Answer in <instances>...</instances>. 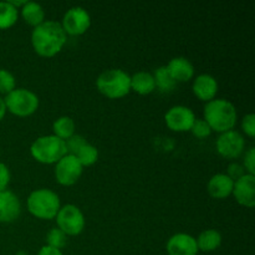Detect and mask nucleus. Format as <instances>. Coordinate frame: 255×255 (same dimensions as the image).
Returning a JSON list of instances; mask_svg holds the SVG:
<instances>
[{
  "mask_svg": "<svg viewBox=\"0 0 255 255\" xmlns=\"http://www.w3.org/2000/svg\"><path fill=\"white\" fill-rule=\"evenodd\" d=\"M31 44L40 56L52 57L59 54L66 44V34L60 22L45 20L32 30Z\"/></svg>",
  "mask_w": 255,
  "mask_h": 255,
  "instance_id": "obj_1",
  "label": "nucleus"
},
{
  "mask_svg": "<svg viewBox=\"0 0 255 255\" xmlns=\"http://www.w3.org/2000/svg\"><path fill=\"white\" fill-rule=\"evenodd\" d=\"M204 120L212 131L223 132L231 131L237 124V109L231 101L224 99L212 100L204 106Z\"/></svg>",
  "mask_w": 255,
  "mask_h": 255,
  "instance_id": "obj_2",
  "label": "nucleus"
},
{
  "mask_svg": "<svg viewBox=\"0 0 255 255\" xmlns=\"http://www.w3.org/2000/svg\"><path fill=\"white\" fill-rule=\"evenodd\" d=\"M96 86L109 99H121L131 91V76L121 69L106 70L97 77Z\"/></svg>",
  "mask_w": 255,
  "mask_h": 255,
  "instance_id": "obj_3",
  "label": "nucleus"
},
{
  "mask_svg": "<svg viewBox=\"0 0 255 255\" xmlns=\"http://www.w3.org/2000/svg\"><path fill=\"white\" fill-rule=\"evenodd\" d=\"M30 153L40 163H57L65 154H67L66 144L59 137L47 134V136L39 137L32 142Z\"/></svg>",
  "mask_w": 255,
  "mask_h": 255,
  "instance_id": "obj_4",
  "label": "nucleus"
},
{
  "mask_svg": "<svg viewBox=\"0 0 255 255\" xmlns=\"http://www.w3.org/2000/svg\"><path fill=\"white\" fill-rule=\"evenodd\" d=\"M27 209L39 219H52L61 208L60 198L51 189L41 188L31 192L26 201Z\"/></svg>",
  "mask_w": 255,
  "mask_h": 255,
  "instance_id": "obj_5",
  "label": "nucleus"
},
{
  "mask_svg": "<svg viewBox=\"0 0 255 255\" xmlns=\"http://www.w3.org/2000/svg\"><path fill=\"white\" fill-rule=\"evenodd\" d=\"M9 112L19 117H26L34 114L39 107V97L26 89H15L4 99Z\"/></svg>",
  "mask_w": 255,
  "mask_h": 255,
  "instance_id": "obj_6",
  "label": "nucleus"
},
{
  "mask_svg": "<svg viewBox=\"0 0 255 255\" xmlns=\"http://www.w3.org/2000/svg\"><path fill=\"white\" fill-rule=\"evenodd\" d=\"M57 228L66 236H79L85 228V217L79 207L66 204L61 207L56 214Z\"/></svg>",
  "mask_w": 255,
  "mask_h": 255,
  "instance_id": "obj_7",
  "label": "nucleus"
},
{
  "mask_svg": "<svg viewBox=\"0 0 255 255\" xmlns=\"http://www.w3.org/2000/svg\"><path fill=\"white\" fill-rule=\"evenodd\" d=\"M60 24H61L65 34L82 35L89 30L90 25H91V17L84 7L72 6L65 12Z\"/></svg>",
  "mask_w": 255,
  "mask_h": 255,
  "instance_id": "obj_8",
  "label": "nucleus"
},
{
  "mask_svg": "<svg viewBox=\"0 0 255 255\" xmlns=\"http://www.w3.org/2000/svg\"><path fill=\"white\" fill-rule=\"evenodd\" d=\"M216 147L217 151L222 157L234 159L238 158L243 153L246 141H244L243 136L238 131L231 129V131L223 132V133L219 134L216 141Z\"/></svg>",
  "mask_w": 255,
  "mask_h": 255,
  "instance_id": "obj_9",
  "label": "nucleus"
},
{
  "mask_svg": "<svg viewBox=\"0 0 255 255\" xmlns=\"http://www.w3.org/2000/svg\"><path fill=\"white\" fill-rule=\"evenodd\" d=\"M81 163L72 154H65L56 163L55 167V177L56 181L62 186H72L79 181L82 174Z\"/></svg>",
  "mask_w": 255,
  "mask_h": 255,
  "instance_id": "obj_10",
  "label": "nucleus"
},
{
  "mask_svg": "<svg viewBox=\"0 0 255 255\" xmlns=\"http://www.w3.org/2000/svg\"><path fill=\"white\" fill-rule=\"evenodd\" d=\"M166 125L169 129L176 132L191 131L196 116L189 107L173 106L166 112Z\"/></svg>",
  "mask_w": 255,
  "mask_h": 255,
  "instance_id": "obj_11",
  "label": "nucleus"
},
{
  "mask_svg": "<svg viewBox=\"0 0 255 255\" xmlns=\"http://www.w3.org/2000/svg\"><path fill=\"white\" fill-rule=\"evenodd\" d=\"M232 193L239 204L247 208H253L255 207V176L244 174L242 178L234 182Z\"/></svg>",
  "mask_w": 255,
  "mask_h": 255,
  "instance_id": "obj_12",
  "label": "nucleus"
},
{
  "mask_svg": "<svg viewBox=\"0 0 255 255\" xmlns=\"http://www.w3.org/2000/svg\"><path fill=\"white\" fill-rule=\"evenodd\" d=\"M166 249L168 255H197L196 238L186 233H177L167 241Z\"/></svg>",
  "mask_w": 255,
  "mask_h": 255,
  "instance_id": "obj_13",
  "label": "nucleus"
},
{
  "mask_svg": "<svg viewBox=\"0 0 255 255\" xmlns=\"http://www.w3.org/2000/svg\"><path fill=\"white\" fill-rule=\"evenodd\" d=\"M20 213L21 203L16 194L7 189L0 192V222L11 223L19 218Z\"/></svg>",
  "mask_w": 255,
  "mask_h": 255,
  "instance_id": "obj_14",
  "label": "nucleus"
},
{
  "mask_svg": "<svg viewBox=\"0 0 255 255\" xmlns=\"http://www.w3.org/2000/svg\"><path fill=\"white\" fill-rule=\"evenodd\" d=\"M193 92L199 100L209 102L214 100L218 92V82L216 77L209 74H202L193 82Z\"/></svg>",
  "mask_w": 255,
  "mask_h": 255,
  "instance_id": "obj_15",
  "label": "nucleus"
},
{
  "mask_svg": "<svg viewBox=\"0 0 255 255\" xmlns=\"http://www.w3.org/2000/svg\"><path fill=\"white\" fill-rule=\"evenodd\" d=\"M166 67L176 82L189 81L194 75L193 65L186 57H173Z\"/></svg>",
  "mask_w": 255,
  "mask_h": 255,
  "instance_id": "obj_16",
  "label": "nucleus"
},
{
  "mask_svg": "<svg viewBox=\"0 0 255 255\" xmlns=\"http://www.w3.org/2000/svg\"><path fill=\"white\" fill-rule=\"evenodd\" d=\"M233 187L234 182L226 173H217L209 179L207 189L213 198L224 199L231 196L233 192Z\"/></svg>",
  "mask_w": 255,
  "mask_h": 255,
  "instance_id": "obj_17",
  "label": "nucleus"
},
{
  "mask_svg": "<svg viewBox=\"0 0 255 255\" xmlns=\"http://www.w3.org/2000/svg\"><path fill=\"white\" fill-rule=\"evenodd\" d=\"M156 84H154L153 75L147 71L136 72L131 76V90L136 91L139 95H148L154 91Z\"/></svg>",
  "mask_w": 255,
  "mask_h": 255,
  "instance_id": "obj_18",
  "label": "nucleus"
},
{
  "mask_svg": "<svg viewBox=\"0 0 255 255\" xmlns=\"http://www.w3.org/2000/svg\"><path fill=\"white\" fill-rule=\"evenodd\" d=\"M197 247H198V251L209 252L217 251V249L221 247L222 244V236L218 231L216 229H207V231L202 232L199 234L198 238L196 239Z\"/></svg>",
  "mask_w": 255,
  "mask_h": 255,
  "instance_id": "obj_19",
  "label": "nucleus"
},
{
  "mask_svg": "<svg viewBox=\"0 0 255 255\" xmlns=\"http://www.w3.org/2000/svg\"><path fill=\"white\" fill-rule=\"evenodd\" d=\"M21 16L31 26L36 27L37 25L45 21V11L40 4L35 1H27L21 7Z\"/></svg>",
  "mask_w": 255,
  "mask_h": 255,
  "instance_id": "obj_20",
  "label": "nucleus"
},
{
  "mask_svg": "<svg viewBox=\"0 0 255 255\" xmlns=\"http://www.w3.org/2000/svg\"><path fill=\"white\" fill-rule=\"evenodd\" d=\"M52 131L54 136L59 137L62 141H66L67 138L75 134V122L71 117L61 116L52 124Z\"/></svg>",
  "mask_w": 255,
  "mask_h": 255,
  "instance_id": "obj_21",
  "label": "nucleus"
},
{
  "mask_svg": "<svg viewBox=\"0 0 255 255\" xmlns=\"http://www.w3.org/2000/svg\"><path fill=\"white\" fill-rule=\"evenodd\" d=\"M19 11L9 1H0V29H9L16 22Z\"/></svg>",
  "mask_w": 255,
  "mask_h": 255,
  "instance_id": "obj_22",
  "label": "nucleus"
},
{
  "mask_svg": "<svg viewBox=\"0 0 255 255\" xmlns=\"http://www.w3.org/2000/svg\"><path fill=\"white\" fill-rule=\"evenodd\" d=\"M154 84H156V87H158L159 91L162 92H169L176 87L177 82L174 81L173 79L169 75L168 70H167L166 66H161L154 71L153 75Z\"/></svg>",
  "mask_w": 255,
  "mask_h": 255,
  "instance_id": "obj_23",
  "label": "nucleus"
},
{
  "mask_svg": "<svg viewBox=\"0 0 255 255\" xmlns=\"http://www.w3.org/2000/svg\"><path fill=\"white\" fill-rule=\"evenodd\" d=\"M75 157L79 159V162L81 163L82 167H89L92 166L94 163H96L97 158H99V151H97L96 147L92 146L89 142H86V143L77 151Z\"/></svg>",
  "mask_w": 255,
  "mask_h": 255,
  "instance_id": "obj_24",
  "label": "nucleus"
},
{
  "mask_svg": "<svg viewBox=\"0 0 255 255\" xmlns=\"http://www.w3.org/2000/svg\"><path fill=\"white\" fill-rule=\"evenodd\" d=\"M67 243V236L59 228L50 229L49 233L46 234V246L51 247V248L59 249L61 251Z\"/></svg>",
  "mask_w": 255,
  "mask_h": 255,
  "instance_id": "obj_25",
  "label": "nucleus"
},
{
  "mask_svg": "<svg viewBox=\"0 0 255 255\" xmlns=\"http://www.w3.org/2000/svg\"><path fill=\"white\" fill-rule=\"evenodd\" d=\"M15 77L11 72L7 70L0 69V94H10L12 90H15Z\"/></svg>",
  "mask_w": 255,
  "mask_h": 255,
  "instance_id": "obj_26",
  "label": "nucleus"
},
{
  "mask_svg": "<svg viewBox=\"0 0 255 255\" xmlns=\"http://www.w3.org/2000/svg\"><path fill=\"white\" fill-rule=\"evenodd\" d=\"M191 132L198 138H206L212 133V128L204 119H196L191 127Z\"/></svg>",
  "mask_w": 255,
  "mask_h": 255,
  "instance_id": "obj_27",
  "label": "nucleus"
},
{
  "mask_svg": "<svg viewBox=\"0 0 255 255\" xmlns=\"http://www.w3.org/2000/svg\"><path fill=\"white\" fill-rule=\"evenodd\" d=\"M86 142L87 141L85 139V137H82L81 134H72L70 138H67L66 141H65L67 154H72V156H75V154L77 153V151H79V149L81 148Z\"/></svg>",
  "mask_w": 255,
  "mask_h": 255,
  "instance_id": "obj_28",
  "label": "nucleus"
},
{
  "mask_svg": "<svg viewBox=\"0 0 255 255\" xmlns=\"http://www.w3.org/2000/svg\"><path fill=\"white\" fill-rule=\"evenodd\" d=\"M242 129L246 132L247 136L253 138L255 136V116L254 114H248L242 120Z\"/></svg>",
  "mask_w": 255,
  "mask_h": 255,
  "instance_id": "obj_29",
  "label": "nucleus"
},
{
  "mask_svg": "<svg viewBox=\"0 0 255 255\" xmlns=\"http://www.w3.org/2000/svg\"><path fill=\"white\" fill-rule=\"evenodd\" d=\"M244 168L248 174L255 176V148L251 147L244 156Z\"/></svg>",
  "mask_w": 255,
  "mask_h": 255,
  "instance_id": "obj_30",
  "label": "nucleus"
},
{
  "mask_svg": "<svg viewBox=\"0 0 255 255\" xmlns=\"http://www.w3.org/2000/svg\"><path fill=\"white\" fill-rule=\"evenodd\" d=\"M244 174H247V172L246 168H244L242 164L233 162V163H231L228 166V173H227V176H228L233 182L238 181V179L242 178Z\"/></svg>",
  "mask_w": 255,
  "mask_h": 255,
  "instance_id": "obj_31",
  "label": "nucleus"
},
{
  "mask_svg": "<svg viewBox=\"0 0 255 255\" xmlns=\"http://www.w3.org/2000/svg\"><path fill=\"white\" fill-rule=\"evenodd\" d=\"M10 171L5 163L0 162V192L5 191L10 182Z\"/></svg>",
  "mask_w": 255,
  "mask_h": 255,
  "instance_id": "obj_32",
  "label": "nucleus"
},
{
  "mask_svg": "<svg viewBox=\"0 0 255 255\" xmlns=\"http://www.w3.org/2000/svg\"><path fill=\"white\" fill-rule=\"evenodd\" d=\"M37 255H64V254H62V252L59 251V249L51 248V247L49 246H44L41 249H40Z\"/></svg>",
  "mask_w": 255,
  "mask_h": 255,
  "instance_id": "obj_33",
  "label": "nucleus"
},
{
  "mask_svg": "<svg viewBox=\"0 0 255 255\" xmlns=\"http://www.w3.org/2000/svg\"><path fill=\"white\" fill-rule=\"evenodd\" d=\"M5 114H6V106H5L4 99H1V97H0V121L4 119Z\"/></svg>",
  "mask_w": 255,
  "mask_h": 255,
  "instance_id": "obj_34",
  "label": "nucleus"
},
{
  "mask_svg": "<svg viewBox=\"0 0 255 255\" xmlns=\"http://www.w3.org/2000/svg\"><path fill=\"white\" fill-rule=\"evenodd\" d=\"M10 4L12 5V6H15L17 9V7H22L25 4H26V0H10Z\"/></svg>",
  "mask_w": 255,
  "mask_h": 255,
  "instance_id": "obj_35",
  "label": "nucleus"
},
{
  "mask_svg": "<svg viewBox=\"0 0 255 255\" xmlns=\"http://www.w3.org/2000/svg\"><path fill=\"white\" fill-rule=\"evenodd\" d=\"M15 255H29V254H27L26 252H24V251H20V252H17V253Z\"/></svg>",
  "mask_w": 255,
  "mask_h": 255,
  "instance_id": "obj_36",
  "label": "nucleus"
}]
</instances>
